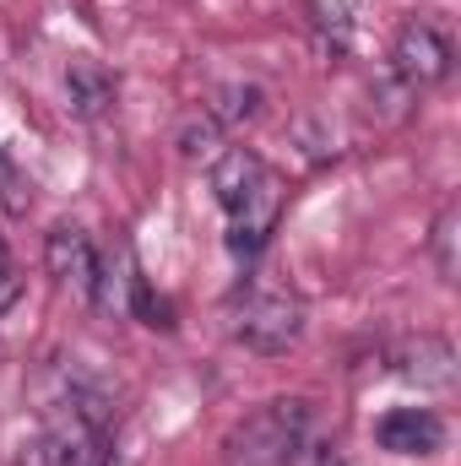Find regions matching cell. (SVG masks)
Masks as SVG:
<instances>
[{
  "mask_svg": "<svg viewBox=\"0 0 461 466\" xmlns=\"http://www.w3.org/2000/svg\"><path fill=\"white\" fill-rule=\"evenodd\" d=\"M179 141H185V157H218V152H212V147H218V125H212V119L190 125Z\"/></svg>",
  "mask_w": 461,
  "mask_h": 466,
  "instance_id": "13",
  "label": "cell"
},
{
  "mask_svg": "<svg viewBox=\"0 0 461 466\" xmlns=\"http://www.w3.org/2000/svg\"><path fill=\"white\" fill-rule=\"evenodd\" d=\"M310 466H347V461H343L337 445H315V451H310Z\"/></svg>",
  "mask_w": 461,
  "mask_h": 466,
  "instance_id": "15",
  "label": "cell"
},
{
  "mask_svg": "<svg viewBox=\"0 0 461 466\" xmlns=\"http://www.w3.org/2000/svg\"><path fill=\"white\" fill-rule=\"evenodd\" d=\"M374 440L380 451L391 456H435L446 445V423L429 412V407H391L380 423H374Z\"/></svg>",
  "mask_w": 461,
  "mask_h": 466,
  "instance_id": "7",
  "label": "cell"
},
{
  "mask_svg": "<svg viewBox=\"0 0 461 466\" xmlns=\"http://www.w3.org/2000/svg\"><path fill=\"white\" fill-rule=\"evenodd\" d=\"M277 218H282V179L266 174V179L229 212V244L239 249V255H255V249L271 238Z\"/></svg>",
  "mask_w": 461,
  "mask_h": 466,
  "instance_id": "6",
  "label": "cell"
},
{
  "mask_svg": "<svg viewBox=\"0 0 461 466\" xmlns=\"http://www.w3.org/2000/svg\"><path fill=\"white\" fill-rule=\"evenodd\" d=\"M98 461H104V423L82 418L77 407L66 418H55L27 445V466H98Z\"/></svg>",
  "mask_w": 461,
  "mask_h": 466,
  "instance_id": "5",
  "label": "cell"
},
{
  "mask_svg": "<svg viewBox=\"0 0 461 466\" xmlns=\"http://www.w3.org/2000/svg\"><path fill=\"white\" fill-rule=\"evenodd\" d=\"M233 337L250 352H288L304 337V309H299L293 293L255 282V288L239 293V304H233Z\"/></svg>",
  "mask_w": 461,
  "mask_h": 466,
  "instance_id": "2",
  "label": "cell"
},
{
  "mask_svg": "<svg viewBox=\"0 0 461 466\" xmlns=\"http://www.w3.org/2000/svg\"><path fill=\"white\" fill-rule=\"evenodd\" d=\"M304 451H310V401L277 396L229 429L223 466H293Z\"/></svg>",
  "mask_w": 461,
  "mask_h": 466,
  "instance_id": "1",
  "label": "cell"
},
{
  "mask_svg": "<svg viewBox=\"0 0 461 466\" xmlns=\"http://www.w3.org/2000/svg\"><path fill=\"white\" fill-rule=\"evenodd\" d=\"M402 380H418V390H451L456 385V352L446 337H418L402 348V363H396Z\"/></svg>",
  "mask_w": 461,
  "mask_h": 466,
  "instance_id": "8",
  "label": "cell"
},
{
  "mask_svg": "<svg viewBox=\"0 0 461 466\" xmlns=\"http://www.w3.org/2000/svg\"><path fill=\"white\" fill-rule=\"evenodd\" d=\"M451 60H456L451 38H446L435 22H424V16H413V22L396 33V44H391V71H396L413 93L446 82V76H451Z\"/></svg>",
  "mask_w": 461,
  "mask_h": 466,
  "instance_id": "3",
  "label": "cell"
},
{
  "mask_svg": "<svg viewBox=\"0 0 461 466\" xmlns=\"http://www.w3.org/2000/svg\"><path fill=\"white\" fill-rule=\"evenodd\" d=\"M66 104L82 119H98L115 109V76L98 60H71L66 66Z\"/></svg>",
  "mask_w": 461,
  "mask_h": 466,
  "instance_id": "10",
  "label": "cell"
},
{
  "mask_svg": "<svg viewBox=\"0 0 461 466\" xmlns=\"http://www.w3.org/2000/svg\"><path fill=\"white\" fill-rule=\"evenodd\" d=\"M27 207H33V185H27V174L0 152V212H5V218H27Z\"/></svg>",
  "mask_w": 461,
  "mask_h": 466,
  "instance_id": "11",
  "label": "cell"
},
{
  "mask_svg": "<svg viewBox=\"0 0 461 466\" xmlns=\"http://www.w3.org/2000/svg\"><path fill=\"white\" fill-rule=\"evenodd\" d=\"M22 299V271H16V260H11V249L0 244V315L11 309Z\"/></svg>",
  "mask_w": 461,
  "mask_h": 466,
  "instance_id": "14",
  "label": "cell"
},
{
  "mask_svg": "<svg viewBox=\"0 0 461 466\" xmlns=\"http://www.w3.org/2000/svg\"><path fill=\"white\" fill-rule=\"evenodd\" d=\"M266 174H271V168H266L250 147H229V152H218V157H212V196H218V207L233 212V207L266 179Z\"/></svg>",
  "mask_w": 461,
  "mask_h": 466,
  "instance_id": "9",
  "label": "cell"
},
{
  "mask_svg": "<svg viewBox=\"0 0 461 466\" xmlns=\"http://www.w3.org/2000/svg\"><path fill=\"white\" fill-rule=\"evenodd\" d=\"M435 266L446 282H456V207H446L435 223Z\"/></svg>",
  "mask_w": 461,
  "mask_h": 466,
  "instance_id": "12",
  "label": "cell"
},
{
  "mask_svg": "<svg viewBox=\"0 0 461 466\" xmlns=\"http://www.w3.org/2000/svg\"><path fill=\"white\" fill-rule=\"evenodd\" d=\"M44 266H49L55 282H66V288H77L87 299L104 293V260H98V249H93V238H87L82 223H55L49 228V238H44Z\"/></svg>",
  "mask_w": 461,
  "mask_h": 466,
  "instance_id": "4",
  "label": "cell"
}]
</instances>
